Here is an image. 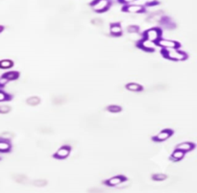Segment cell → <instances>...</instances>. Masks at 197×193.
<instances>
[{"instance_id":"cell-1","label":"cell","mask_w":197,"mask_h":193,"mask_svg":"<svg viewBox=\"0 0 197 193\" xmlns=\"http://www.w3.org/2000/svg\"><path fill=\"white\" fill-rule=\"evenodd\" d=\"M164 56L169 60H184L187 59V55L182 51L177 50V48L167 49L164 52Z\"/></svg>"},{"instance_id":"cell-2","label":"cell","mask_w":197,"mask_h":193,"mask_svg":"<svg viewBox=\"0 0 197 193\" xmlns=\"http://www.w3.org/2000/svg\"><path fill=\"white\" fill-rule=\"evenodd\" d=\"M156 43H157V45H159L160 47L165 49V50H167V49L177 48L179 46V44L175 41V40L166 39H159L158 41Z\"/></svg>"},{"instance_id":"cell-3","label":"cell","mask_w":197,"mask_h":193,"mask_svg":"<svg viewBox=\"0 0 197 193\" xmlns=\"http://www.w3.org/2000/svg\"><path fill=\"white\" fill-rule=\"evenodd\" d=\"M144 37L146 39H149V40H152V41L157 42L158 39H160V37H161V31L157 28L149 29V30H147L145 32Z\"/></svg>"},{"instance_id":"cell-4","label":"cell","mask_w":197,"mask_h":193,"mask_svg":"<svg viewBox=\"0 0 197 193\" xmlns=\"http://www.w3.org/2000/svg\"><path fill=\"white\" fill-rule=\"evenodd\" d=\"M110 6L109 0H97L92 4V9L96 12H104Z\"/></svg>"},{"instance_id":"cell-5","label":"cell","mask_w":197,"mask_h":193,"mask_svg":"<svg viewBox=\"0 0 197 193\" xmlns=\"http://www.w3.org/2000/svg\"><path fill=\"white\" fill-rule=\"evenodd\" d=\"M70 154V147L69 146H62L61 148H59L57 150V152L55 153V157L60 160L65 158L68 157V155Z\"/></svg>"},{"instance_id":"cell-6","label":"cell","mask_w":197,"mask_h":193,"mask_svg":"<svg viewBox=\"0 0 197 193\" xmlns=\"http://www.w3.org/2000/svg\"><path fill=\"white\" fill-rule=\"evenodd\" d=\"M171 135H172V131L171 130H162V131H161L160 133H158L157 134V135H155V137H154V139H155L156 141H164L168 139Z\"/></svg>"},{"instance_id":"cell-7","label":"cell","mask_w":197,"mask_h":193,"mask_svg":"<svg viewBox=\"0 0 197 193\" xmlns=\"http://www.w3.org/2000/svg\"><path fill=\"white\" fill-rule=\"evenodd\" d=\"M125 181V178L123 176H115V177L110 178L106 181V184L108 186H118L120 183H122Z\"/></svg>"},{"instance_id":"cell-8","label":"cell","mask_w":197,"mask_h":193,"mask_svg":"<svg viewBox=\"0 0 197 193\" xmlns=\"http://www.w3.org/2000/svg\"><path fill=\"white\" fill-rule=\"evenodd\" d=\"M156 46H157V43L155 41H152V40H149L146 39L141 40V47L146 51H153L156 48Z\"/></svg>"},{"instance_id":"cell-9","label":"cell","mask_w":197,"mask_h":193,"mask_svg":"<svg viewBox=\"0 0 197 193\" xmlns=\"http://www.w3.org/2000/svg\"><path fill=\"white\" fill-rule=\"evenodd\" d=\"M193 148H194V145L190 142H182V143H179L178 145H177V149L181 150V151H183L184 153L190 152Z\"/></svg>"},{"instance_id":"cell-10","label":"cell","mask_w":197,"mask_h":193,"mask_svg":"<svg viewBox=\"0 0 197 193\" xmlns=\"http://www.w3.org/2000/svg\"><path fill=\"white\" fill-rule=\"evenodd\" d=\"M184 156H185L184 152L181 151V150H179V149H176L175 151H173L172 154H171V160H174V161H179L184 158Z\"/></svg>"},{"instance_id":"cell-11","label":"cell","mask_w":197,"mask_h":193,"mask_svg":"<svg viewBox=\"0 0 197 193\" xmlns=\"http://www.w3.org/2000/svg\"><path fill=\"white\" fill-rule=\"evenodd\" d=\"M126 11L129 12V13H141V12L143 11V8H142L141 5H130L126 8Z\"/></svg>"},{"instance_id":"cell-12","label":"cell","mask_w":197,"mask_h":193,"mask_svg":"<svg viewBox=\"0 0 197 193\" xmlns=\"http://www.w3.org/2000/svg\"><path fill=\"white\" fill-rule=\"evenodd\" d=\"M111 34L113 36H119L122 33V28L119 24H113L110 28Z\"/></svg>"},{"instance_id":"cell-13","label":"cell","mask_w":197,"mask_h":193,"mask_svg":"<svg viewBox=\"0 0 197 193\" xmlns=\"http://www.w3.org/2000/svg\"><path fill=\"white\" fill-rule=\"evenodd\" d=\"M126 88H127L128 90L134 91V92L141 91V86H139V84H137V83H130V84H128V85L126 86Z\"/></svg>"},{"instance_id":"cell-14","label":"cell","mask_w":197,"mask_h":193,"mask_svg":"<svg viewBox=\"0 0 197 193\" xmlns=\"http://www.w3.org/2000/svg\"><path fill=\"white\" fill-rule=\"evenodd\" d=\"M11 149V144L7 140H0V152H8Z\"/></svg>"},{"instance_id":"cell-15","label":"cell","mask_w":197,"mask_h":193,"mask_svg":"<svg viewBox=\"0 0 197 193\" xmlns=\"http://www.w3.org/2000/svg\"><path fill=\"white\" fill-rule=\"evenodd\" d=\"M14 63L11 60H0V68L2 69H8L12 67Z\"/></svg>"},{"instance_id":"cell-16","label":"cell","mask_w":197,"mask_h":193,"mask_svg":"<svg viewBox=\"0 0 197 193\" xmlns=\"http://www.w3.org/2000/svg\"><path fill=\"white\" fill-rule=\"evenodd\" d=\"M5 78H7L9 81H12V80H16L18 78V73L16 71H10L8 72V73H6L4 75Z\"/></svg>"},{"instance_id":"cell-17","label":"cell","mask_w":197,"mask_h":193,"mask_svg":"<svg viewBox=\"0 0 197 193\" xmlns=\"http://www.w3.org/2000/svg\"><path fill=\"white\" fill-rule=\"evenodd\" d=\"M39 97H36V96H33V97H30V98H28L27 99V104L28 105H30V106H37V105H39Z\"/></svg>"},{"instance_id":"cell-18","label":"cell","mask_w":197,"mask_h":193,"mask_svg":"<svg viewBox=\"0 0 197 193\" xmlns=\"http://www.w3.org/2000/svg\"><path fill=\"white\" fill-rule=\"evenodd\" d=\"M14 137V134H12L11 132H4L0 135V138L3 140H10Z\"/></svg>"},{"instance_id":"cell-19","label":"cell","mask_w":197,"mask_h":193,"mask_svg":"<svg viewBox=\"0 0 197 193\" xmlns=\"http://www.w3.org/2000/svg\"><path fill=\"white\" fill-rule=\"evenodd\" d=\"M166 178H167V176L164 175V174H162V173H157V174H155V175L153 176L154 180H155V181H164Z\"/></svg>"},{"instance_id":"cell-20","label":"cell","mask_w":197,"mask_h":193,"mask_svg":"<svg viewBox=\"0 0 197 193\" xmlns=\"http://www.w3.org/2000/svg\"><path fill=\"white\" fill-rule=\"evenodd\" d=\"M108 111H111V112H113V113H115V112H119L121 111V108L119 106H116V105H111L108 107Z\"/></svg>"},{"instance_id":"cell-21","label":"cell","mask_w":197,"mask_h":193,"mask_svg":"<svg viewBox=\"0 0 197 193\" xmlns=\"http://www.w3.org/2000/svg\"><path fill=\"white\" fill-rule=\"evenodd\" d=\"M33 184L36 186H44L45 184H46V181L45 180H42V179H39V180H36L33 181Z\"/></svg>"},{"instance_id":"cell-22","label":"cell","mask_w":197,"mask_h":193,"mask_svg":"<svg viewBox=\"0 0 197 193\" xmlns=\"http://www.w3.org/2000/svg\"><path fill=\"white\" fill-rule=\"evenodd\" d=\"M10 111H11V108L9 106H7V105H1V106H0V113L5 114V113H8Z\"/></svg>"},{"instance_id":"cell-23","label":"cell","mask_w":197,"mask_h":193,"mask_svg":"<svg viewBox=\"0 0 197 193\" xmlns=\"http://www.w3.org/2000/svg\"><path fill=\"white\" fill-rule=\"evenodd\" d=\"M15 180L18 181V183H24L25 181H27V179L24 177L23 175H16L15 176Z\"/></svg>"},{"instance_id":"cell-24","label":"cell","mask_w":197,"mask_h":193,"mask_svg":"<svg viewBox=\"0 0 197 193\" xmlns=\"http://www.w3.org/2000/svg\"><path fill=\"white\" fill-rule=\"evenodd\" d=\"M127 31L129 32V33H131V34L137 33V32H138V27L135 26V25H131V26H129V27L127 28Z\"/></svg>"},{"instance_id":"cell-25","label":"cell","mask_w":197,"mask_h":193,"mask_svg":"<svg viewBox=\"0 0 197 193\" xmlns=\"http://www.w3.org/2000/svg\"><path fill=\"white\" fill-rule=\"evenodd\" d=\"M7 99H9V96L7 95V93H5V92L0 90V102H2V101H6Z\"/></svg>"},{"instance_id":"cell-26","label":"cell","mask_w":197,"mask_h":193,"mask_svg":"<svg viewBox=\"0 0 197 193\" xmlns=\"http://www.w3.org/2000/svg\"><path fill=\"white\" fill-rule=\"evenodd\" d=\"M9 82V80L7 79V78H5L4 76L0 78V86H5L7 85V83Z\"/></svg>"},{"instance_id":"cell-27","label":"cell","mask_w":197,"mask_h":193,"mask_svg":"<svg viewBox=\"0 0 197 193\" xmlns=\"http://www.w3.org/2000/svg\"><path fill=\"white\" fill-rule=\"evenodd\" d=\"M92 23L94 25H101L102 24V20L101 19H94Z\"/></svg>"},{"instance_id":"cell-28","label":"cell","mask_w":197,"mask_h":193,"mask_svg":"<svg viewBox=\"0 0 197 193\" xmlns=\"http://www.w3.org/2000/svg\"><path fill=\"white\" fill-rule=\"evenodd\" d=\"M134 1H135V0H122V2H124V3H131Z\"/></svg>"},{"instance_id":"cell-29","label":"cell","mask_w":197,"mask_h":193,"mask_svg":"<svg viewBox=\"0 0 197 193\" xmlns=\"http://www.w3.org/2000/svg\"><path fill=\"white\" fill-rule=\"evenodd\" d=\"M154 1H155V0H145V2H146V3H152Z\"/></svg>"},{"instance_id":"cell-30","label":"cell","mask_w":197,"mask_h":193,"mask_svg":"<svg viewBox=\"0 0 197 193\" xmlns=\"http://www.w3.org/2000/svg\"><path fill=\"white\" fill-rule=\"evenodd\" d=\"M2 31H3V27H2V26H0V33H1Z\"/></svg>"}]
</instances>
